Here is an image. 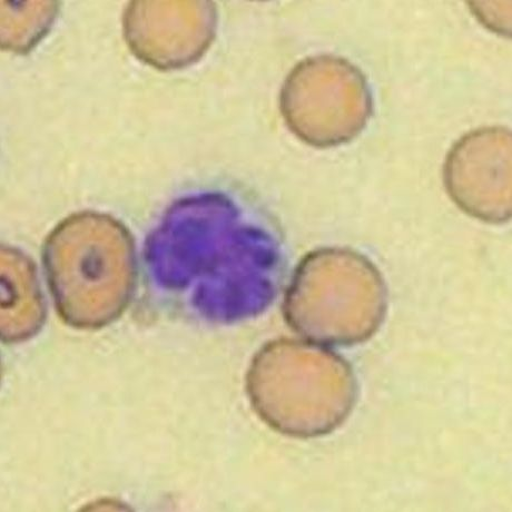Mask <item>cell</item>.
<instances>
[{"mask_svg":"<svg viewBox=\"0 0 512 512\" xmlns=\"http://www.w3.org/2000/svg\"><path fill=\"white\" fill-rule=\"evenodd\" d=\"M248 389L261 418L282 433L320 436L347 419L356 400L349 363L321 344L272 341L252 361Z\"/></svg>","mask_w":512,"mask_h":512,"instance_id":"1","label":"cell"},{"mask_svg":"<svg viewBox=\"0 0 512 512\" xmlns=\"http://www.w3.org/2000/svg\"><path fill=\"white\" fill-rule=\"evenodd\" d=\"M44 265L56 311L68 326L100 329L120 318L135 288L133 246L100 218H78L48 242Z\"/></svg>","mask_w":512,"mask_h":512,"instance_id":"2","label":"cell"},{"mask_svg":"<svg viewBox=\"0 0 512 512\" xmlns=\"http://www.w3.org/2000/svg\"><path fill=\"white\" fill-rule=\"evenodd\" d=\"M386 284L374 264L349 249H322L302 260L284 301L285 320L321 346L370 339L386 317Z\"/></svg>","mask_w":512,"mask_h":512,"instance_id":"3","label":"cell"},{"mask_svg":"<svg viewBox=\"0 0 512 512\" xmlns=\"http://www.w3.org/2000/svg\"><path fill=\"white\" fill-rule=\"evenodd\" d=\"M281 108L299 139L330 147L351 141L363 130L372 103L356 66L338 57L319 56L294 68L283 87Z\"/></svg>","mask_w":512,"mask_h":512,"instance_id":"4","label":"cell"},{"mask_svg":"<svg viewBox=\"0 0 512 512\" xmlns=\"http://www.w3.org/2000/svg\"><path fill=\"white\" fill-rule=\"evenodd\" d=\"M512 137L504 126L482 127L452 146L443 180L458 208L487 223H505L512 212Z\"/></svg>","mask_w":512,"mask_h":512,"instance_id":"5","label":"cell"},{"mask_svg":"<svg viewBox=\"0 0 512 512\" xmlns=\"http://www.w3.org/2000/svg\"><path fill=\"white\" fill-rule=\"evenodd\" d=\"M46 317L44 297L33 263L21 254L3 252L2 340L24 341L41 330Z\"/></svg>","mask_w":512,"mask_h":512,"instance_id":"6","label":"cell"}]
</instances>
